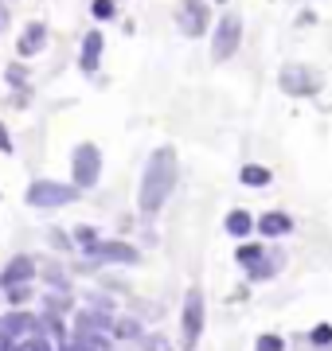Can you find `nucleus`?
I'll list each match as a JSON object with an SVG mask.
<instances>
[{"instance_id":"1","label":"nucleus","mask_w":332,"mask_h":351,"mask_svg":"<svg viewBox=\"0 0 332 351\" xmlns=\"http://www.w3.org/2000/svg\"><path fill=\"white\" fill-rule=\"evenodd\" d=\"M172 176H176V152L165 145V149L153 152V160H149V168H145V184H141V203H145L149 211L165 199Z\"/></svg>"},{"instance_id":"2","label":"nucleus","mask_w":332,"mask_h":351,"mask_svg":"<svg viewBox=\"0 0 332 351\" xmlns=\"http://www.w3.org/2000/svg\"><path fill=\"white\" fill-rule=\"evenodd\" d=\"M278 90L285 98H317L320 90H324V75H320L317 66L309 63H281L278 71Z\"/></svg>"},{"instance_id":"3","label":"nucleus","mask_w":332,"mask_h":351,"mask_svg":"<svg viewBox=\"0 0 332 351\" xmlns=\"http://www.w3.org/2000/svg\"><path fill=\"white\" fill-rule=\"evenodd\" d=\"M239 47H243V16L227 8L211 27V63H230Z\"/></svg>"},{"instance_id":"4","label":"nucleus","mask_w":332,"mask_h":351,"mask_svg":"<svg viewBox=\"0 0 332 351\" xmlns=\"http://www.w3.org/2000/svg\"><path fill=\"white\" fill-rule=\"evenodd\" d=\"M172 20H176L184 39H204L215 27V20H211V0H176Z\"/></svg>"},{"instance_id":"5","label":"nucleus","mask_w":332,"mask_h":351,"mask_svg":"<svg viewBox=\"0 0 332 351\" xmlns=\"http://www.w3.org/2000/svg\"><path fill=\"white\" fill-rule=\"evenodd\" d=\"M47 43H51V27L43 24V20H27L20 27V36H16V55L20 59H36V55L47 51Z\"/></svg>"},{"instance_id":"6","label":"nucleus","mask_w":332,"mask_h":351,"mask_svg":"<svg viewBox=\"0 0 332 351\" xmlns=\"http://www.w3.org/2000/svg\"><path fill=\"white\" fill-rule=\"evenodd\" d=\"M102 51H106V36L98 27H90L86 36H82V43H78V71H82V75H98Z\"/></svg>"},{"instance_id":"7","label":"nucleus","mask_w":332,"mask_h":351,"mask_svg":"<svg viewBox=\"0 0 332 351\" xmlns=\"http://www.w3.org/2000/svg\"><path fill=\"white\" fill-rule=\"evenodd\" d=\"M98 176V145H90V141H82L75 149V180L78 184H90Z\"/></svg>"},{"instance_id":"8","label":"nucleus","mask_w":332,"mask_h":351,"mask_svg":"<svg viewBox=\"0 0 332 351\" xmlns=\"http://www.w3.org/2000/svg\"><path fill=\"white\" fill-rule=\"evenodd\" d=\"M67 195H71V191L55 188V184H36V188H32V199L36 203H59V199H67Z\"/></svg>"},{"instance_id":"9","label":"nucleus","mask_w":332,"mask_h":351,"mask_svg":"<svg viewBox=\"0 0 332 351\" xmlns=\"http://www.w3.org/2000/svg\"><path fill=\"white\" fill-rule=\"evenodd\" d=\"M4 78H8V86H12V90H27V59L8 63V66H4Z\"/></svg>"},{"instance_id":"10","label":"nucleus","mask_w":332,"mask_h":351,"mask_svg":"<svg viewBox=\"0 0 332 351\" xmlns=\"http://www.w3.org/2000/svg\"><path fill=\"white\" fill-rule=\"evenodd\" d=\"M239 176H243L246 188H262V184H270V168H262V164H246Z\"/></svg>"},{"instance_id":"11","label":"nucleus","mask_w":332,"mask_h":351,"mask_svg":"<svg viewBox=\"0 0 332 351\" xmlns=\"http://www.w3.org/2000/svg\"><path fill=\"white\" fill-rule=\"evenodd\" d=\"M90 16H94L98 24H110L117 16V0H90Z\"/></svg>"},{"instance_id":"12","label":"nucleus","mask_w":332,"mask_h":351,"mask_svg":"<svg viewBox=\"0 0 332 351\" xmlns=\"http://www.w3.org/2000/svg\"><path fill=\"white\" fill-rule=\"evenodd\" d=\"M262 230H266V234H281V230H289V219H285V215H266V219H262Z\"/></svg>"},{"instance_id":"13","label":"nucleus","mask_w":332,"mask_h":351,"mask_svg":"<svg viewBox=\"0 0 332 351\" xmlns=\"http://www.w3.org/2000/svg\"><path fill=\"white\" fill-rule=\"evenodd\" d=\"M195 328H200V297L192 293V308H188V332L195 336Z\"/></svg>"},{"instance_id":"14","label":"nucleus","mask_w":332,"mask_h":351,"mask_svg":"<svg viewBox=\"0 0 332 351\" xmlns=\"http://www.w3.org/2000/svg\"><path fill=\"white\" fill-rule=\"evenodd\" d=\"M0 152H12V137H8V129L0 121Z\"/></svg>"},{"instance_id":"15","label":"nucleus","mask_w":332,"mask_h":351,"mask_svg":"<svg viewBox=\"0 0 332 351\" xmlns=\"http://www.w3.org/2000/svg\"><path fill=\"white\" fill-rule=\"evenodd\" d=\"M0 32H8V12H4V4H0Z\"/></svg>"},{"instance_id":"16","label":"nucleus","mask_w":332,"mask_h":351,"mask_svg":"<svg viewBox=\"0 0 332 351\" xmlns=\"http://www.w3.org/2000/svg\"><path fill=\"white\" fill-rule=\"evenodd\" d=\"M211 4H219V8H227V4H230V0H211Z\"/></svg>"}]
</instances>
